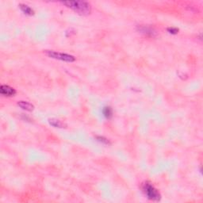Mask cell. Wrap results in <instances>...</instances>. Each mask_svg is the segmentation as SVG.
<instances>
[{"label": "cell", "mask_w": 203, "mask_h": 203, "mask_svg": "<svg viewBox=\"0 0 203 203\" xmlns=\"http://www.w3.org/2000/svg\"><path fill=\"white\" fill-rule=\"evenodd\" d=\"M97 140H99V141L102 142V143H103V144H110V142H109V140H107L106 138H105V137H97Z\"/></svg>", "instance_id": "obj_11"}, {"label": "cell", "mask_w": 203, "mask_h": 203, "mask_svg": "<svg viewBox=\"0 0 203 203\" xmlns=\"http://www.w3.org/2000/svg\"><path fill=\"white\" fill-rule=\"evenodd\" d=\"M45 54L50 58L60 60H62V61L74 62L76 60V57L74 56H72V55H69V54L67 53H63V52H56V51L46 50L45 51Z\"/></svg>", "instance_id": "obj_3"}, {"label": "cell", "mask_w": 203, "mask_h": 203, "mask_svg": "<svg viewBox=\"0 0 203 203\" xmlns=\"http://www.w3.org/2000/svg\"><path fill=\"white\" fill-rule=\"evenodd\" d=\"M49 123L55 128H66V125L56 118L49 119Z\"/></svg>", "instance_id": "obj_8"}, {"label": "cell", "mask_w": 203, "mask_h": 203, "mask_svg": "<svg viewBox=\"0 0 203 203\" xmlns=\"http://www.w3.org/2000/svg\"><path fill=\"white\" fill-rule=\"evenodd\" d=\"M0 93L4 96H14L16 94V90L8 85H2L0 87Z\"/></svg>", "instance_id": "obj_4"}, {"label": "cell", "mask_w": 203, "mask_h": 203, "mask_svg": "<svg viewBox=\"0 0 203 203\" xmlns=\"http://www.w3.org/2000/svg\"><path fill=\"white\" fill-rule=\"evenodd\" d=\"M103 116L107 119H110L113 117V110L110 106H106V107L103 108Z\"/></svg>", "instance_id": "obj_9"}, {"label": "cell", "mask_w": 203, "mask_h": 203, "mask_svg": "<svg viewBox=\"0 0 203 203\" xmlns=\"http://www.w3.org/2000/svg\"><path fill=\"white\" fill-rule=\"evenodd\" d=\"M142 190L144 194L146 195L148 198L149 200H152L153 201H159L161 198L160 192L157 188H155L151 183H144L142 184Z\"/></svg>", "instance_id": "obj_2"}, {"label": "cell", "mask_w": 203, "mask_h": 203, "mask_svg": "<svg viewBox=\"0 0 203 203\" xmlns=\"http://www.w3.org/2000/svg\"><path fill=\"white\" fill-rule=\"evenodd\" d=\"M167 31L171 34H176L179 33V29L175 27H170V28H167Z\"/></svg>", "instance_id": "obj_10"}, {"label": "cell", "mask_w": 203, "mask_h": 203, "mask_svg": "<svg viewBox=\"0 0 203 203\" xmlns=\"http://www.w3.org/2000/svg\"><path fill=\"white\" fill-rule=\"evenodd\" d=\"M18 106L22 108V110H27V111H33L34 109L33 105L28 103V102H25V101H19L18 103Z\"/></svg>", "instance_id": "obj_6"}, {"label": "cell", "mask_w": 203, "mask_h": 203, "mask_svg": "<svg viewBox=\"0 0 203 203\" xmlns=\"http://www.w3.org/2000/svg\"><path fill=\"white\" fill-rule=\"evenodd\" d=\"M61 3L80 15H88L91 12L90 4L85 1H64Z\"/></svg>", "instance_id": "obj_1"}, {"label": "cell", "mask_w": 203, "mask_h": 203, "mask_svg": "<svg viewBox=\"0 0 203 203\" xmlns=\"http://www.w3.org/2000/svg\"><path fill=\"white\" fill-rule=\"evenodd\" d=\"M138 31H140V33H144V34L149 35V36H155V35L157 34V33H156L154 29L148 26H145V25H140V26H138Z\"/></svg>", "instance_id": "obj_5"}, {"label": "cell", "mask_w": 203, "mask_h": 203, "mask_svg": "<svg viewBox=\"0 0 203 203\" xmlns=\"http://www.w3.org/2000/svg\"><path fill=\"white\" fill-rule=\"evenodd\" d=\"M19 7L20 9H21V11H22L25 15H30V16L31 15H34V11H33L30 7L26 5V4H24V3L19 4Z\"/></svg>", "instance_id": "obj_7"}]
</instances>
